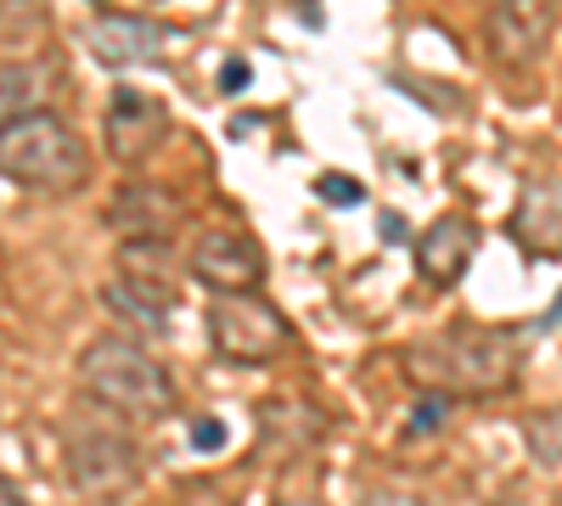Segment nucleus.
<instances>
[{"label":"nucleus","instance_id":"f257e3e1","mask_svg":"<svg viewBox=\"0 0 562 506\" xmlns=\"http://www.w3.org/2000/svg\"><path fill=\"white\" fill-rule=\"evenodd\" d=\"M405 372L416 389L445 394V400H490L518 389L524 372V344L501 327H473L456 321L445 333H428L422 344L405 349Z\"/></svg>","mask_w":562,"mask_h":506},{"label":"nucleus","instance_id":"f03ea898","mask_svg":"<svg viewBox=\"0 0 562 506\" xmlns=\"http://www.w3.org/2000/svg\"><path fill=\"white\" fill-rule=\"evenodd\" d=\"M79 389L97 400L108 417H130V423H153L175 411V383L164 366L130 344V338H97L79 355Z\"/></svg>","mask_w":562,"mask_h":506},{"label":"nucleus","instance_id":"7ed1b4c3","mask_svg":"<svg viewBox=\"0 0 562 506\" xmlns=\"http://www.w3.org/2000/svg\"><path fill=\"white\" fill-rule=\"evenodd\" d=\"M0 169L23 192H79L90 180V153L57 113H23L0 130Z\"/></svg>","mask_w":562,"mask_h":506},{"label":"nucleus","instance_id":"20e7f679","mask_svg":"<svg viewBox=\"0 0 562 506\" xmlns=\"http://www.w3.org/2000/svg\"><path fill=\"white\" fill-rule=\"evenodd\" d=\"M63 462L68 484L90 501H124L140 484V450L113 423H74L63 434Z\"/></svg>","mask_w":562,"mask_h":506},{"label":"nucleus","instance_id":"39448f33","mask_svg":"<svg viewBox=\"0 0 562 506\" xmlns=\"http://www.w3.org/2000/svg\"><path fill=\"white\" fill-rule=\"evenodd\" d=\"M209 344H214V355L237 360V366H265L293 344V333H288V315L248 288V293H214Z\"/></svg>","mask_w":562,"mask_h":506},{"label":"nucleus","instance_id":"423d86ee","mask_svg":"<svg viewBox=\"0 0 562 506\" xmlns=\"http://www.w3.org/2000/svg\"><path fill=\"white\" fill-rule=\"evenodd\" d=\"M551 23H557L551 0H495L484 12V45L501 68H524L546 52Z\"/></svg>","mask_w":562,"mask_h":506},{"label":"nucleus","instance_id":"0eeeda50","mask_svg":"<svg viewBox=\"0 0 562 506\" xmlns=\"http://www.w3.org/2000/svg\"><path fill=\"white\" fill-rule=\"evenodd\" d=\"M192 276L214 293H248L265 282V248L243 232H203L192 243Z\"/></svg>","mask_w":562,"mask_h":506},{"label":"nucleus","instance_id":"6e6552de","mask_svg":"<svg viewBox=\"0 0 562 506\" xmlns=\"http://www.w3.org/2000/svg\"><path fill=\"white\" fill-rule=\"evenodd\" d=\"M164 130H169V113L164 102L153 97H140V90H113V102H108V153L119 164H140L158 142H164Z\"/></svg>","mask_w":562,"mask_h":506},{"label":"nucleus","instance_id":"1a4fd4ad","mask_svg":"<svg viewBox=\"0 0 562 506\" xmlns=\"http://www.w3.org/2000/svg\"><path fill=\"white\" fill-rule=\"evenodd\" d=\"M85 45L97 52L102 68H140V63H153V57L164 52L169 34H164V23H153V18L108 12V18H97V23L85 29Z\"/></svg>","mask_w":562,"mask_h":506},{"label":"nucleus","instance_id":"9d476101","mask_svg":"<svg viewBox=\"0 0 562 506\" xmlns=\"http://www.w3.org/2000/svg\"><path fill=\"white\" fill-rule=\"evenodd\" d=\"M479 248V225L467 214H439L428 232L416 237V270L428 276V288H456Z\"/></svg>","mask_w":562,"mask_h":506},{"label":"nucleus","instance_id":"9b49d317","mask_svg":"<svg viewBox=\"0 0 562 506\" xmlns=\"http://www.w3.org/2000/svg\"><path fill=\"white\" fill-rule=\"evenodd\" d=\"M180 220H186V209L164 187H124L108 209V225L119 237H147V243H169V232Z\"/></svg>","mask_w":562,"mask_h":506},{"label":"nucleus","instance_id":"f8f14e48","mask_svg":"<svg viewBox=\"0 0 562 506\" xmlns=\"http://www.w3.org/2000/svg\"><path fill=\"white\" fill-rule=\"evenodd\" d=\"M512 237L535 259H562V192L551 180H529V192L512 209Z\"/></svg>","mask_w":562,"mask_h":506},{"label":"nucleus","instance_id":"ddd939ff","mask_svg":"<svg viewBox=\"0 0 562 506\" xmlns=\"http://www.w3.org/2000/svg\"><path fill=\"white\" fill-rule=\"evenodd\" d=\"M102 304L135 327H164L169 321V304H175V288L164 276H135V270H119L113 282L102 288Z\"/></svg>","mask_w":562,"mask_h":506},{"label":"nucleus","instance_id":"4468645a","mask_svg":"<svg viewBox=\"0 0 562 506\" xmlns=\"http://www.w3.org/2000/svg\"><path fill=\"white\" fill-rule=\"evenodd\" d=\"M40 85H34V63H7L0 68V113L7 119H23V113H40Z\"/></svg>","mask_w":562,"mask_h":506},{"label":"nucleus","instance_id":"2eb2a0df","mask_svg":"<svg viewBox=\"0 0 562 506\" xmlns=\"http://www.w3.org/2000/svg\"><path fill=\"white\" fill-rule=\"evenodd\" d=\"M524 445L540 468H562V411H540L524 423Z\"/></svg>","mask_w":562,"mask_h":506},{"label":"nucleus","instance_id":"dca6fc26","mask_svg":"<svg viewBox=\"0 0 562 506\" xmlns=\"http://www.w3.org/2000/svg\"><path fill=\"white\" fill-rule=\"evenodd\" d=\"M315 192L333 203V209H355V203L366 198V187H360L355 175H321V180H315Z\"/></svg>","mask_w":562,"mask_h":506},{"label":"nucleus","instance_id":"f3484780","mask_svg":"<svg viewBox=\"0 0 562 506\" xmlns=\"http://www.w3.org/2000/svg\"><path fill=\"white\" fill-rule=\"evenodd\" d=\"M192 445H198L203 456L225 450V423H220V417H198V423H192Z\"/></svg>","mask_w":562,"mask_h":506},{"label":"nucleus","instance_id":"a211bd4d","mask_svg":"<svg viewBox=\"0 0 562 506\" xmlns=\"http://www.w3.org/2000/svg\"><path fill=\"white\" fill-rule=\"evenodd\" d=\"M366 506H428V501H416L405 490H378V495H366Z\"/></svg>","mask_w":562,"mask_h":506},{"label":"nucleus","instance_id":"6ab92c4d","mask_svg":"<svg viewBox=\"0 0 562 506\" xmlns=\"http://www.w3.org/2000/svg\"><path fill=\"white\" fill-rule=\"evenodd\" d=\"M243 85H248V68H243V63H231V68L220 74V90H243Z\"/></svg>","mask_w":562,"mask_h":506},{"label":"nucleus","instance_id":"aec40b11","mask_svg":"<svg viewBox=\"0 0 562 506\" xmlns=\"http://www.w3.org/2000/svg\"><path fill=\"white\" fill-rule=\"evenodd\" d=\"M557 321H562V293H557V304H551V310L540 315V327H557Z\"/></svg>","mask_w":562,"mask_h":506},{"label":"nucleus","instance_id":"412c9836","mask_svg":"<svg viewBox=\"0 0 562 506\" xmlns=\"http://www.w3.org/2000/svg\"><path fill=\"white\" fill-rule=\"evenodd\" d=\"M7 506H29V501H18V490H7Z\"/></svg>","mask_w":562,"mask_h":506},{"label":"nucleus","instance_id":"4be33fe9","mask_svg":"<svg viewBox=\"0 0 562 506\" xmlns=\"http://www.w3.org/2000/svg\"><path fill=\"white\" fill-rule=\"evenodd\" d=\"M501 506H529V501H501Z\"/></svg>","mask_w":562,"mask_h":506}]
</instances>
